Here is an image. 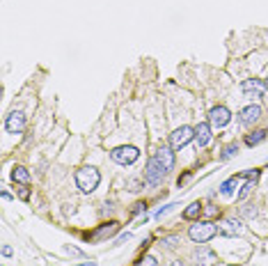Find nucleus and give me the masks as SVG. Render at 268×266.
<instances>
[{"label":"nucleus","mask_w":268,"mask_h":266,"mask_svg":"<svg viewBox=\"0 0 268 266\" xmlns=\"http://www.w3.org/2000/svg\"><path fill=\"white\" fill-rule=\"evenodd\" d=\"M172 266H186V264H184V262H179V259H177V262H172Z\"/></svg>","instance_id":"obj_26"},{"label":"nucleus","mask_w":268,"mask_h":266,"mask_svg":"<svg viewBox=\"0 0 268 266\" xmlns=\"http://www.w3.org/2000/svg\"><path fill=\"white\" fill-rule=\"evenodd\" d=\"M218 230H220V234H225V236H236V234L243 232V223L236 220V218H227V220L220 223Z\"/></svg>","instance_id":"obj_12"},{"label":"nucleus","mask_w":268,"mask_h":266,"mask_svg":"<svg viewBox=\"0 0 268 266\" xmlns=\"http://www.w3.org/2000/svg\"><path fill=\"white\" fill-rule=\"evenodd\" d=\"M234 184H236V177L227 179L225 184L220 186V193H222V195H229V193H232V191H234Z\"/></svg>","instance_id":"obj_18"},{"label":"nucleus","mask_w":268,"mask_h":266,"mask_svg":"<svg viewBox=\"0 0 268 266\" xmlns=\"http://www.w3.org/2000/svg\"><path fill=\"white\" fill-rule=\"evenodd\" d=\"M110 159H113L115 163H119V165H131V163H135L140 159V149L133 145L115 147L113 152H110Z\"/></svg>","instance_id":"obj_3"},{"label":"nucleus","mask_w":268,"mask_h":266,"mask_svg":"<svg viewBox=\"0 0 268 266\" xmlns=\"http://www.w3.org/2000/svg\"><path fill=\"white\" fill-rule=\"evenodd\" d=\"M261 117V108L257 104H250L245 106L243 110H241V115H238V120H241V124H245V126H252L254 122Z\"/></svg>","instance_id":"obj_8"},{"label":"nucleus","mask_w":268,"mask_h":266,"mask_svg":"<svg viewBox=\"0 0 268 266\" xmlns=\"http://www.w3.org/2000/svg\"><path fill=\"white\" fill-rule=\"evenodd\" d=\"M264 83H266V89H268V78H266V81H264Z\"/></svg>","instance_id":"obj_27"},{"label":"nucleus","mask_w":268,"mask_h":266,"mask_svg":"<svg viewBox=\"0 0 268 266\" xmlns=\"http://www.w3.org/2000/svg\"><path fill=\"white\" fill-rule=\"evenodd\" d=\"M264 88H266V83L257 81V78H250V81H245L243 85H241V89H243V94L248 99H257L264 94Z\"/></svg>","instance_id":"obj_9"},{"label":"nucleus","mask_w":268,"mask_h":266,"mask_svg":"<svg viewBox=\"0 0 268 266\" xmlns=\"http://www.w3.org/2000/svg\"><path fill=\"white\" fill-rule=\"evenodd\" d=\"M101 184V175H99L97 168L92 165H85V168L76 170V186L81 188L83 193H94Z\"/></svg>","instance_id":"obj_1"},{"label":"nucleus","mask_w":268,"mask_h":266,"mask_svg":"<svg viewBox=\"0 0 268 266\" xmlns=\"http://www.w3.org/2000/svg\"><path fill=\"white\" fill-rule=\"evenodd\" d=\"M2 266H5V264H2Z\"/></svg>","instance_id":"obj_29"},{"label":"nucleus","mask_w":268,"mask_h":266,"mask_svg":"<svg viewBox=\"0 0 268 266\" xmlns=\"http://www.w3.org/2000/svg\"><path fill=\"white\" fill-rule=\"evenodd\" d=\"M18 197L21 200H30V191L28 188H18Z\"/></svg>","instance_id":"obj_22"},{"label":"nucleus","mask_w":268,"mask_h":266,"mask_svg":"<svg viewBox=\"0 0 268 266\" xmlns=\"http://www.w3.org/2000/svg\"><path fill=\"white\" fill-rule=\"evenodd\" d=\"M12 179L14 181H18V184H30V172L23 168V165H17V168L12 170Z\"/></svg>","instance_id":"obj_15"},{"label":"nucleus","mask_w":268,"mask_h":266,"mask_svg":"<svg viewBox=\"0 0 268 266\" xmlns=\"http://www.w3.org/2000/svg\"><path fill=\"white\" fill-rule=\"evenodd\" d=\"M195 262H197V266H213L216 262H218V257H216V252L213 250H209L206 246H200V248L195 250Z\"/></svg>","instance_id":"obj_10"},{"label":"nucleus","mask_w":268,"mask_h":266,"mask_svg":"<svg viewBox=\"0 0 268 266\" xmlns=\"http://www.w3.org/2000/svg\"><path fill=\"white\" fill-rule=\"evenodd\" d=\"M85 266H94V264H85Z\"/></svg>","instance_id":"obj_28"},{"label":"nucleus","mask_w":268,"mask_h":266,"mask_svg":"<svg viewBox=\"0 0 268 266\" xmlns=\"http://www.w3.org/2000/svg\"><path fill=\"white\" fill-rule=\"evenodd\" d=\"M168 172L163 170V165L158 161H156V156L154 159H149L147 161V170H145V179H147V184L149 186H158L163 181V177H165Z\"/></svg>","instance_id":"obj_5"},{"label":"nucleus","mask_w":268,"mask_h":266,"mask_svg":"<svg viewBox=\"0 0 268 266\" xmlns=\"http://www.w3.org/2000/svg\"><path fill=\"white\" fill-rule=\"evenodd\" d=\"M200 216H202V204H200V202L188 204V209L184 211V218H186V220H197Z\"/></svg>","instance_id":"obj_16"},{"label":"nucleus","mask_w":268,"mask_h":266,"mask_svg":"<svg viewBox=\"0 0 268 266\" xmlns=\"http://www.w3.org/2000/svg\"><path fill=\"white\" fill-rule=\"evenodd\" d=\"M195 140H197V147H206L209 142H211V124H209V122H202V124H197Z\"/></svg>","instance_id":"obj_13"},{"label":"nucleus","mask_w":268,"mask_h":266,"mask_svg":"<svg viewBox=\"0 0 268 266\" xmlns=\"http://www.w3.org/2000/svg\"><path fill=\"white\" fill-rule=\"evenodd\" d=\"M156 161L161 163L165 172H170V170L174 168V149H172V147H161V149L156 152Z\"/></svg>","instance_id":"obj_11"},{"label":"nucleus","mask_w":268,"mask_h":266,"mask_svg":"<svg viewBox=\"0 0 268 266\" xmlns=\"http://www.w3.org/2000/svg\"><path fill=\"white\" fill-rule=\"evenodd\" d=\"M229 122H232V113L225 106H213L211 113H209V124L213 129H222V126H227Z\"/></svg>","instance_id":"obj_6"},{"label":"nucleus","mask_w":268,"mask_h":266,"mask_svg":"<svg viewBox=\"0 0 268 266\" xmlns=\"http://www.w3.org/2000/svg\"><path fill=\"white\" fill-rule=\"evenodd\" d=\"M158 262H156V257H151V255H147V257L140 259V264L138 266H156Z\"/></svg>","instance_id":"obj_19"},{"label":"nucleus","mask_w":268,"mask_h":266,"mask_svg":"<svg viewBox=\"0 0 268 266\" xmlns=\"http://www.w3.org/2000/svg\"><path fill=\"white\" fill-rule=\"evenodd\" d=\"M252 188H254V179H248V184L241 188V193H238V200H245L248 195L252 193Z\"/></svg>","instance_id":"obj_17"},{"label":"nucleus","mask_w":268,"mask_h":266,"mask_svg":"<svg viewBox=\"0 0 268 266\" xmlns=\"http://www.w3.org/2000/svg\"><path fill=\"white\" fill-rule=\"evenodd\" d=\"M67 252H71V255H78V257H83V252L78 248H73V246H67Z\"/></svg>","instance_id":"obj_23"},{"label":"nucleus","mask_w":268,"mask_h":266,"mask_svg":"<svg viewBox=\"0 0 268 266\" xmlns=\"http://www.w3.org/2000/svg\"><path fill=\"white\" fill-rule=\"evenodd\" d=\"M25 129V115L21 110H14V113L7 115V120H5V131L7 133H21Z\"/></svg>","instance_id":"obj_7"},{"label":"nucleus","mask_w":268,"mask_h":266,"mask_svg":"<svg viewBox=\"0 0 268 266\" xmlns=\"http://www.w3.org/2000/svg\"><path fill=\"white\" fill-rule=\"evenodd\" d=\"M190 175H193V172H186L184 177H179V186H184V184H186L188 179H190Z\"/></svg>","instance_id":"obj_24"},{"label":"nucleus","mask_w":268,"mask_h":266,"mask_svg":"<svg viewBox=\"0 0 268 266\" xmlns=\"http://www.w3.org/2000/svg\"><path fill=\"white\" fill-rule=\"evenodd\" d=\"M238 152V145H229L225 152H222V159H229V156H234V154Z\"/></svg>","instance_id":"obj_21"},{"label":"nucleus","mask_w":268,"mask_h":266,"mask_svg":"<svg viewBox=\"0 0 268 266\" xmlns=\"http://www.w3.org/2000/svg\"><path fill=\"white\" fill-rule=\"evenodd\" d=\"M218 225L213 223V220H197L195 225H190L188 227V236L193 239L195 243H206V241H211L213 236L218 234Z\"/></svg>","instance_id":"obj_2"},{"label":"nucleus","mask_w":268,"mask_h":266,"mask_svg":"<svg viewBox=\"0 0 268 266\" xmlns=\"http://www.w3.org/2000/svg\"><path fill=\"white\" fill-rule=\"evenodd\" d=\"M193 138H195V129H190V126H179V129L170 136V147L174 152H179V149L186 147Z\"/></svg>","instance_id":"obj_4"},{"label":"nucleus","mask_w":268,"mask_h":266,"mask_svg":"<svg viewBox=\"0 0 268 266\" xmlns=\"http://www.w3.org/2000/svg\"><path fill=\"white\" fill-rule=\"evenodd\" d=\"M9 255H12V248L5 243V246H2V257H9Z\"/></svg>","instance_id":"obj_25"},{"label":"nucleus","mask_w":268,"mask_h":266,"mask_svg":"<svg viewBox=\"0 0 268 266\" xmlns=\"http://www.w3.org/2000/svg\"><path fill=\"white\" fill-rule=\"evenodd\" d=\"M174 207H179V204H174V202H172V204H168V207H163V209H158V211H156V218H163V216H165V213H168V211H172V209H174Z\"/></svg>","instance_id":"obj_20"},{"label":"nucleus","mask_w":268,"mask_h":266,"mask_svg":"<svg viewBox=\"0 0 268 266\" xmlns=\"http://www.w3.org/2000/svg\"><path fill=\"white\" fill-rule=\"evenodd\" d=\"M266 138H268V131H266V129L252 131V133H248V136H245V145L254 147V145H259V142H264Z\"/></svg>","instance_id":"obj_14"}]
</instances>
